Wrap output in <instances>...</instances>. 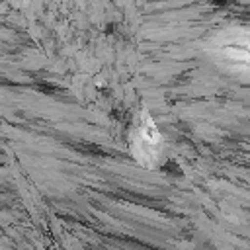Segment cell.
Masks as SVG:
<instances>
[{
	"instance_id": "6da1fadb",
	"label": "cell",
	"mask_w": 250,
	"mask_h": 250,
	"mask_svg": "<svg viewBox=\"0 0 250 250\" xmlns=\"http://www.w3.org/2000/svg\"><path fill=\"white\" fill-rule=\"evenodd\" d=\"M162 146H164V143H162L158 129L152 125V121L148 117H145V121L141 125H137L135 135H133V154L137 156L139 162L150 166L158 160Z\"/></svg>"
}]
</instances>
